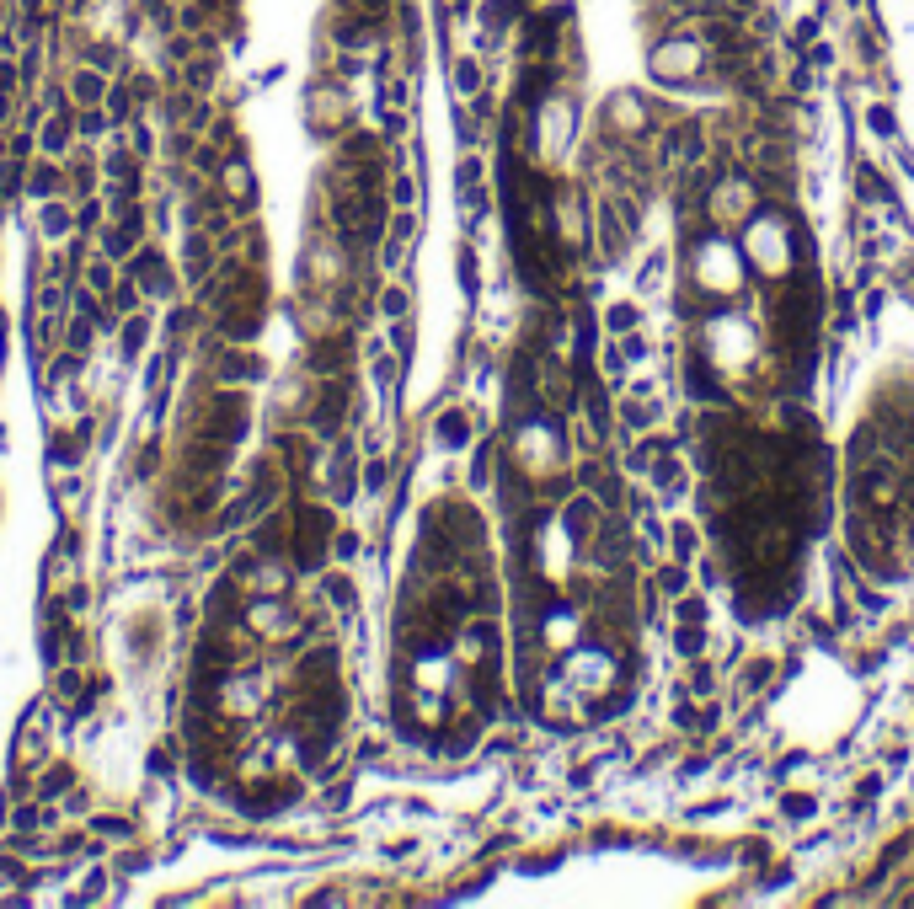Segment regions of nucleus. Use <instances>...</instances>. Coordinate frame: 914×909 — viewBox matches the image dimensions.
I'll use <instances>...</instances> for the list:
<instances>
[{
  "mask_svg": "<svg viewBox=\"0 0 914 909\" xmlns=\"http://www.w3.org/2000/svg\"><path fill=\"white\" fill-rule=\"evenodd\" d=\"M572 22V6H551V11H535V17L519 22V54L524 59H551L562 49V27Z\"/></svg>",
  "mask_w": 914,
  "mask_h": 909,
  "instance_id": "f257e3e1",
  "label": "nucleus"
}]
</instances>
